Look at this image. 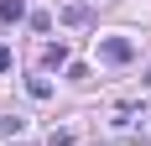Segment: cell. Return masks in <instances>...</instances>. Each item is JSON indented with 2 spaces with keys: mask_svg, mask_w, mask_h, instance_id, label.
<instances>
[{
  "mask_svg": "<svg viewBox=\"0 0 151 146\" xmlns=\"http://www.w3.org/2000/svg\"><path fill=\"white\" fill-rule=\"evenodd\" d=\"M99 58L104 63H130L136 58V42H130V37H104V42H99Z\"/></svg>",
  "mask_w": 151,
  "mask_h": 146,
  "instance_id": "6da1fadb",
  "label": "cell"
},
{
  "mask_svg": "<svg viewBox=\"0 0 151 146\" xmlns=\"http://www.w3.org/2000/svg\"><path fill=\"white\" fill-rule=\"evenodd\" d=\"M42 63H47V68H63V63H68V47H63V42H47L42 47Z\"/></svg>",
  "mask_w": 151,
  "mask_h": 146,
  "instance_id": "7a4b0ae2",
  "label": "cell"
},
{
  "mask_svg": "<svg viewBox=\"0 0 151 146\" xmlns=\"http://www.w3.org/2000/svg\"><path fill=\"white\" fill-rule=\"evenodd\" d=\"M63 26H89V5H63Z\"/></svg>",
  "mask_w": 151,
  "mask_h": 146,
  "instance_id": "3957f363",
  "label": "cell"
},
{
  "mask_svg": "<svg viewBox=\"0 0 151 146\" xmlns=\"http://www.w3.org/2000/svg\"><path fill=\"white\" fill-rule=\"evenodd\" d=\"M26 16V0H0V21H21Z\"/></svg>",
  "mask_w": 151,
  "mask_h": 146,
  "instance_id": "277c9868",
  "label": "cell"
},
{
  "mask_svg": "<svg viewBox=\"0 0 151 146\" xmlns=\"http://www.w3.org/2000/svg\"><path fill=\"white\" fill-rule=\"evenodd\" d=\"M26 89H31V99H52V84H47V78H31Z\"/></svg>",
  "mask_w": 151,
  "mask_h": 146,
  "instance_id": "5b68a950",
  "label": "cell"
},
{
  "mask_svg": "<svg viewBox=\"0 0 151 146\" xmlns=\"http://www.w3.org/2000/svg\"><path fill=\"white\" fill-rule=\"evenodd\" d=\"M0 73H11V47H0Z\"/></svg>",
  "mask_w": 151,
  "mask_h": 146,
  "instance_id": "8992f818",
  "label": "cell"
}]
</instances>
